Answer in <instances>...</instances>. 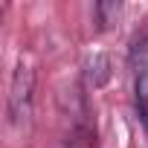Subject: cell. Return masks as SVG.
I'll return each instance as SVG.
<instances>
[{
  "label": "cell",
  "mask_w": 148,
  "mask_h": 148,
  "mask_svg": "<svg viewBox=\"0 0 148 148\" xmlns=\"http://www.w3.org/2000/svg\"><path fill=\"white\" fill-rule=\"evenodd\" d=\"M32 87H35V73L29 64H18L15 76H12V87H9V116L12 122H23L29 116L32 108Z\"/></svg>",
  "instance_id": "6da1fadb"
},
{
  "label": "cell",
  "mask_w": 148,
  "mask_h": 148,
  "mask_svg": "<svg viewBox=\"0 0 148 148\" xmlns=\"http://www.w3.org/2000/svg\"><path fill=\"white\" fill-rule=\"evenodd\" d=\"M87 82L93 84V87H102L108 79H110V58L105 55V52H96L93 58H87Z\"/></svg>",
  "instance_id": "7a4b0ae2"
},
{
  "label": "cell",
  "mask_w": 148,
  "mask_h": 148,
  "mask_svg": "<svg viewBox=\"0 0 148 148\" xmlns=\"http://www.w3.org/2000/svg\"><path fill=\"white\" fill-rule=\"evenodd\" d=\"M136 110H139V116L148 128V73L145 70L136 76Z\"/></svg>",
  "instance_id": "3957f363"
}]
</instances>
